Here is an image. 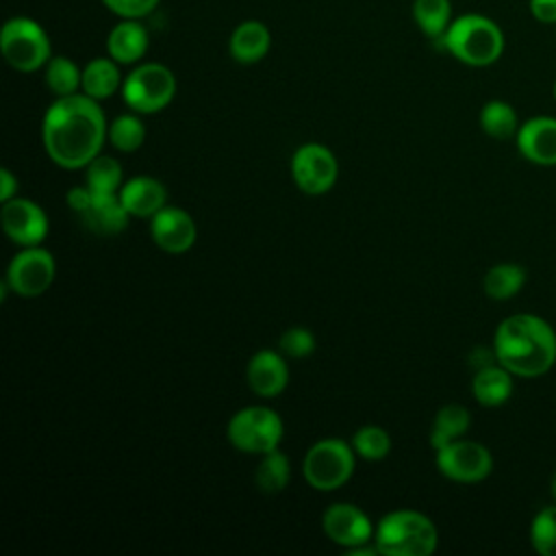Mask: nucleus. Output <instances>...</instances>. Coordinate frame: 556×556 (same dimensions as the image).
Listing matches in <instances>:
<instances>
[{
    "label": "nucleus",
    "mask_w": 556,
    "mask_h": 556,
    "mask_svg": "<svg viewBox=\"0 0 556 556\" xmlns=\"http://www.w3.org/2000/svg\"><path fill=\"white\" fill-rule=\"evenodd\" d=\"M83 83V70L67 56H52L46 63V87L56 96H74L78 93Z\"/></svg>",
    "instance_id": "cd10ccee"
},
{
    "label": "nucleus",
    "mask_w": 556,
    "mask_h": 556,
    "mask_svg": "<svg viewBox=\"0 0 556 556\" xmlns=\"http://www.w3.org/2000/svg\"><path fill=\"white\" fill-rule=\"evenodd\" d=\"M439 471L454 482H480L493 469V456L486 445L469 439H456L434 450Z\"/></svg>",
    "instance_id": "f8f14e48"
},
{
    "label": "nucleus",
    "mask_w": 556,
    "mask_h": 556,
    "mask_svg": "<svg viewBox=\"0 0 556 556\" xmlns=\"http://www.w3.org/2000/svg\"><path fill=\"white\" fill-rule=\"evenodd\" d=\"M352 447L365 460H382L391 452V437L384 428L363 426L354 432Z\"/></svg>",
    "instance_id": "7c9ffc66"
},
{
    "label": "nucleus",
    "mask_w": 556,
    "mask_h": 556,
    "mask_svg": "<svg viewBox=\"0 0 556 556\" xmlns=\"http://www.w3.org/2000/svg\"><path fill=\"white\" fill-rule=\"evenodd\" d=\"M271 46V33L269 28L258 20H245L241 22L228 41L230 56L241 65L258 63Z\"/></svg>",
    "instance_id": "aec40b11"
},
{
    "label": "nucleus",
    "mask_w": 556,
    "mask_h": 556,
    "mask_svg": "<svg viewBox=\"0 0 556 556\" xmlns=\"http://www.w3.org/2000/svg\"><path fill=\"white\" fill-rule=\"evenodd\" d=\"M148 43H150L148 30L139 20L117 22L106 37L109 56L119 65L139 63L148 52Z\"/></svg>",
    "instance_id": "6ab92c4d"
},
{
    "label": "nucleus",
    "mask_w": 556,
    "mask_h": 556,
    "mask_svg": "<svg viewBox=\"0 0 556 556\" xmlns=\"http://www.w3.org/2000/svg\"><path fill=\"white\" fill-rule=\"evenodd\" d=\"M321 530L332 543L345 547V552L367 545L369 541H374V532H376L367 513L361 510L356 504H348V502L330 504L324 510Z\"/></svg>",
    "instance_id": "ddd939ff"
},
{
    "label": "nucleus",
    "mask_w": 556,
    "mask_h": 556,
    "mask_svg": "<svg viewBox=\"0 0 556 556\" xmlns=\"http://www.w3.org/2000/svg\"><path fill=\"white\" fill-rule=\"evenodd\" d=\"M526 282V269L517 263H497L493 265L482 280L484 293L491 300H510L513 295H517L521 291Z\"/></svg>",
    "instance_id": "b1692460"
},
{
    "label": "nucleus",
    "mask_w": 556,
    "mask_h": 556,
    "mask_svg": "<svg viewBox=\"0 0 556 556\" xmlns=\"http://www.w3.org/2000/svg\"><path fill=\"white\" fill-rule=\"evenodd\" d=\"M278 348L285 356H291V358H304L308 354H313L315 350V337L308 328L304 326H293V328H287L280 339H278Z\"/></svg>",
    "instance_id": "473e14b6"
},
{
    "label": "nucleus",
    "mask_w": 556,
    "mask_h": 556,
    "mask_svg": "<svg viewBox=\"0 0 556 556\" xmlns=\"http://www.w3.org/2000/svg\"><path fill=\"white\" fill-rule=\"evenodd\" d=\"M471 393L482 406H489V408L502 406L513 395V374L500 363L484 365L473 374Z\"/></svg>",
    "instance_id": "412c9836"
},
{
    "label": "nucleus",
    "mask_w": 556,
    "mask_h": 556,
    "mask_svg": "<svg viewBox=\"0 0 556 556\" xmlns=\"http://www.w3.org/2000/svg\"><path fill=\"white\" fill-rule=\"evenodd\" d=\"M0 50L4 61L17 72L46 67L50 56V37L43 26L30 17H11L0 30Z\"/></svg>",
    "instance_id": "39448f33"
},
{
    "label": "nucleus",
    "mask_w": 556,
    "mask_h": 556,
    "mask_svg": "<svg viewBox=\"0 0 556 556\" xmlns=\"http://www.w3.org/2000/svg\"><path fill=\"white\" fill-rule=\"evenodd\" d=\"M176 96V76L163 63H141L122 83V98L135 113L163 111Z\"/></svg>",
    "instance_id": "6e6552de"
},
{
    "label": "nucleus",
    "mask_w": 556,
    "mask_h": 556,
    "mask_svg": "<svg viewBox=\"0 0 556 556\" xmlns=\"http://www.w3.org/2000/svg\"><path fill=\"white\" fill-rule=\"evenodd\" d=\"M549 493H552V497H554V502H556V471H554L552 482H549Z\"/></svg>",
    "instance_id": "e433bc0d"
},
{
    "label": "nucleus",
    "mask_w": 556,
    "mask_h": 556,
    "mask_svg": "<svg viewBox=\"0 0 556 556\" xmlns=\"http://www.w3.org/2000/svg\"><path fill=\"white\" fill-rule=\"evenodd\" d=\"M122 74H119V63L113 61L111 56H98L91 59L83 67V83L80 89L85 96L93 100H106L111 98L119 87H122Z\"/></svg>",
    "instance_id": "4be33fe9"
},
{
    "label": "nucleus",
    "mask_w": 556,
    "mask_h": 556,
    "mask_svg": "<svg viewBox=\"0 0 556 556\" xmlns=\"http://www.w3.org/2000/svg\"><path fill=\"white\" fill-rule=\"evenodd\" d=\"M493 352L497 363L513 376L536 378L556 363V332L534 313H515L500 321Z\"/></svg>",
    "instance_id": "f03ea898"
},
{
    "label": "nucleus",
    "mask_w": 556,
    "mask_h": 556,
    "mask_svg": "<svg viewBox=\"0 0 556 556\" xmlns=\"http://www.w3.org/2000/svg\"><path fill=\"white\" fill-rule=\"evenodd\" d=\"M554 100H556V80H554Z\"/></svg>",
    "instance_id": "4c0bfd02"
},
{
    "label": "nucleus",
    "mask_w": 556,
    "mask_h": 556,
    "mask_svg": "<svg viewBox=\"0 0 556 556\" xmlns=\"http://www.w3.org/2000/svg\"><path fill=\"white\" fill-rule=\"evenodd\" d=\"M515 139L526 161L536 165H556V117L536 115L526 119Z\"/></svg>",
    "instance_id": "dca6fc26"
},
{
    "label": "nucleus",
    "mask_w": 556,
    "mask_h": 556,
    "mask_svg": "<svg viewBox=\"0 0 556 556\" xmlns=\"http://www.w3.org/2000/svg\"><path fill=\"white\" fill-rule=\"evenodd\" d=\"M85 185L100 193H119L122 189V163L113 156L98 154L87 167H85Z\"/></svg>",
    "instance_id": "c85d7f7f"
},
{
    "label": "nucleus",
    "mask_w": 556,
    "mask_h": 556,
    "mask_svg": "<svg viewBox=\"0 0 556 556\" xmlns=\"http://www.w3.org/2000/svg\"><path fill=\"white\" fill-rule=\"evenodd\" d=\"M15 193H17V178L7 167L0 169V200L7 202L15 198Z\"/></svg>",
    "instance_id": "c9c22d12"
},
{
    "label": "nucleus",
    "mask_w": 556,
    "mask_h": 556,
    "mask_svg": "<svg viewBox=\"0 0 556 556\" xmlns=\"http://www.w3.org/2000/svg\"><path fill=\"white\" fill-rule=\"evenodd\" d=\"M150 235L163 252L180 254L195 243L198 228L187 211L178 206H163L154 217H150Z\"/></svg>",
    "instance_id": "2eb2a0df"
},
{
    "label": "nucleus",
    "mask_w": 556,
    "mask_h": 556,
    "mask_svg": "<svg viewBox=\"0 0 556 556\" xmlns=\"http://www.w3.org/2000/svg\"><path fill=\"white\" fill-rule=\"evenodd\" d=\"M119 200L130 217H154L163 206H167V191L156 178L135 176L122 185Z\"/></svg>",
    "instance_id": "a211bd4d"
},
{
    "label": "nucleus",
    "mask_w": 556,
    "mask_h": 556,
    "mask_svg": "<svg viewBox=\"0 0 556 556\" xmlns=\"http://www.w3.org/2000/svg\"><path fill=\"white\" fill-rule=\"evenodd\" d=\"M289 478H291L289 458L278 447L267 454H261V463L256 467L254 480L263 493H280L289 484Z\"/></svg>",
    "instance_id": "bb28decb"
},
{
    "label": "nucleus",
    "mask_w": 556,
    "mask_h": 556,
    "mask_svg": "<svg viewBox=\"0 0 556 556\" xmlns=\"http://www.w3.org/2000/svg\"><path fill=\"white\" fill-rule=\"evenodd\" d=\"M530 13L541 24H556V0H530Z\"/></svg>",
    "instance_id": "f704fd0d"
},
{
    "label": "nucleus",
    "mask_w": 556,
    "mask_h": 556,
    "mask_svg": "<svg viewBox=\"0 0 556 556\" xmlns=\"http://www.w3.org/2000/svg\"><path fill=\"white\" fill-rule=\"evenodd\" d=\"M245 380L258 397H276L282 393L289 382V367L282 352L258 350L245 367Z\"/></svg>",
    "instance_id": "f3484780"
},
{
    "label": "nucleus",
    "mask_w": 556,
    "mask_h": 556,
    "mask_svg": "<svg viewBox=\"0 0 556 556\" xmlns=\"http://www.w3.org/2000/svg\"><path fill=\"white\" fill-rule=\"evenodd\" d=\"M339 176L334 154L321 143H304L291 156V178L306 195L328 193Z\"/></svg>",
    "instance_id": "9b49d317"
},
{
    "label": "nucleus",
    "mask_w": 556,
    "mask_h": 556,
    "mask_svg": "<svg viewBox=\"0 0 556 556\" xmlns=\"http://www.w3.org/2000/svg\"><path fill=\"white\" fill-rule=\"evenodd\" d=\"M67 204L78 222L98 237H113L122 232L130 219L119 200V193H100L87 185L70 189Z\"/></svg>",
    "instance_id": "1a4fd4ad"
},
{
    "label": "nucleus",
    "mask_w": 556,
    "mask_h": 556,
    "mask_svg": "<svg viewBox=\"0 0 556 556\" xmlns=\"http://www.w3.org/2000/svg\"><path fill=\"white\" fill-rule=\"evenodd\" d=\"M413 20L430 39H443L452 24L450 0H413Z\"/></svg>",
    "instance_id": "393cba45"
},
{
    "label": "nucleus",
    "mask_w": 556,
    "mask_h": 556,
    "mask_svg": "<svg viewBox=\"0 0 556 556\" xmlns=\"http://www.w3.org/2000/svg\"><path fill=\"white\" fill-rule=\"evenodd\" d=\"M104 7L122 20H141L150 15L161 0H102Z\"/></svg>",
    "instance_id": "72a5a7b5"
},
{
    "label": "nucleus",
    "mask_w": 556,
    "mask_h": 556,
    "mask_svg": "<svg viewBox=\"0 0 556 556\" xmlns=\"http://www.w3.org/2000/svg\"><path fill=\"white\" fill-rule=\"evenodd\" d=\"M356 467V452L343 439H321L308 447L302 473L317 491H334L343 486Z\"/></svg>",
    "instance_id": "0eeeda50"
},
{
    "label": "nucleus",
    "mask_w": 556,
    "mask_h": 556,
    "mask_svg": "<svg viewBox=\"0 0 556 556\" xmlns=\"http://www.w3.org/2000/svg\"><path fill=\"white\" fill-rule=\"evenodd\" d=\"M146 139V126L135 113L117 115L109 124V141L119 152H135L143 146Z\"/></svg>",
    "instance_id": "c756f323"
},
{
    "label": "nucleus",
    "mask_w": 556,
    "mask_h": 556,
    "mask_svg": "<svg viewBox=\"0 0 556 556\" xmlns=\"http://www.w3.org/2000/svg\"><path fill=\"white\" fill-rule=\"evenodd\" d=\"M0 224L4 235L22 248L39 245L48 235V217L43 208L28 198L15 195L2 202Z\"/></svg>",
    "instance_id": "4468645a"
},
{
    "label": "nucleus",
    "mask_w": 556,
    "mask_h": 556,
    "mask_svg": "<svg viewBox=\"0 0 556 556\" xmlns=\"http://www.w3.org/2000/svg\"><path fill=\"white\" fill-rule=\"evenodd\" d=\"M282 434V419L269 406H245L237 410L226 426V437L232 447L245 454H267L276 450Z\"/></svg>",
    "instance_id": "423d86ee"
},
{
    "label": "nucleus",
    "mask_w": 556,
    "mask_h": 556,
    "mask_svg": "<svg viewBox=\"0 0 556 556\" xmlns=\"http://www.w3.org/2000/svg\"><path fill=\"white\" fill-rule=\"evenodd\" d=\"M445 50L469 67L493 65L504 52V33L486 15L467 13L452 20L443 35Z\"/></svg>",
    "instance_id": "7ed1b4c3"
},
{
    "label": "nucleus",
    "mask_w": 556,
    "mask_h": 556,
    "mask_svg": "<svg viewBox=\"0 0 556 556\" xmlns=\"http://www.w3.org/2000/svg\"><path fill=\"white\" fill-rule=\"evenodd\" d=\"M109 139V124L98 100L74 93L56 98L41 122V141L52 163L63 169L87 167Z\"/></svg>",
    "instance_id": "f257e3e1"
},
{
    "label": "nucleus",
    "mask_w": 556,
    "mask_h": 556,
    "mask_svg": "<svg viewBox=\"0 0 556 556\" xmlns=\"http://www.w3.org/2000/svg\"><path fill=\"white\" fill-rule=\"evenodd\" d=\"M54 274V256L39 245H26L11 258L4 282L13 293L22 298H37L48 291Z\"/></svg>",
    "instance_id": "9d476101"
},
{
    "label": "nucleus",
    "mask_w": 556,
    "mask_h": 556,
    "mask_svg": "<svg viewBox=\"0 0 556 556\" xmlns=\"http://www.w3.org/2000/svg\"><path fill=\"white\" fill-rule=\"evenodd\" d=\"M437 543L434 521L417 510L387 513L374 532V545L387 556H430Z\"/></svg>",
    "instance_id": "20e7f679"
},
{
    "label": "nucleus",
    "mask_w": 556,
    "mask_h": 556,
    "mask_svg": "<svg viewBox=\"0 0 556 556\" xmlns=\"http://www.w3.org/2000/svg\"><path fill=\"white\" fill-rule=\"evenodd\" d=\"M471 426V415L465 406L460 404H445L443 408H439L432 430H430V445L434 450L447 445L450 441L460 439Z\"/></svg>",
    "instance_id": "5701e85b"
},
{
    "label": "nucleus",
    "mask_w": 556,
    "mask_h": 556,
    "mask_svg": "<svg viewBox=\"0 0 556 556\" xmlns=\"http://www.w3.org/2000/svg\"><path fill=\"white\" fill-rule=\"evenodd\" d=\"M530 543L541 556H556V504L541 508L530 523Z\"/></svg>",
    "instance_id": "2f4dec72"
},
{
    "label": "nucleus",
    "mask_w": 556,
    "mask_h": 556,
    "mask_svg": "<svg viewBox=\"0 0 556 556\" xmlns=\"http://www.w3.org/2000/svg\"><path fill=\"white\" fill-rule=\"evenodd\" d=\"M519 126L517 111L504 100H489L480 111V128L493 139L504 141L517 137Z\"/></svg>",
    "instance_id": "a878e982"
}]
</instances>
